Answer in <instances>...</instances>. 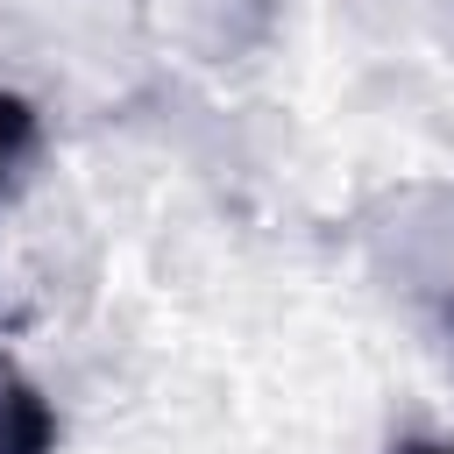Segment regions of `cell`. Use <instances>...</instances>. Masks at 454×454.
I'll use <instances>...</instances> for the list:
<instances>
[{
  "label": "cell",
  "instance_id": "6da1fadb",
  "mask_svg": "<svg viewBox=\"0 0 454 454\" xmlns=\"http://www.w3.org/2000/svg\"><path fill=\"white\" fill-rule=\"evenodd\" d=\"M57 447V404L0 355V454H50Z\"/></svg>",
  "mask_w": 454,
  "mask_h": 454
},
{
  "label": "cell",
  "instance_id": "277c9868",
  "mask_svg": "<svg viewBox=\"0 0 454 454\" xmlns=\"http://www.w3.org/2000/svg\"><path fill=\"white\" fill-rule=\"evenodd\" d=\"M447 319H454V312H447Z\"/></svg>",
  "mask_w": 454,
  "mask_h": 454
},
{
  "label": "cell",
  "instance_id": "3957f363",
  "mask_svg": "<svg viewBox=\"0 0 454 454\" xmlns=\"http://www.w3.org/2000/svg\"><path fill=\"white\" fill-rule=\"evenodd\" d=\"M397 454H454V440H397Z\"/></svg>",
  "mask_w": 454,
  "mask_h": 454
},
{
  "label": "cell",
  "instance_id": "7a4b0ae2",
  "mask_svg": "<svg viewBox=\"0 0 454 454\" xmlns=\"http://www.w3.org/2000/svg\"><path fill=\"white\" fill-rule=\"evenodd\" d=\"M28 149H35V114H28L21 92L0 85V192L14 184V170L28 163Z\"/></svg>",
  "mask_w": 454,
  "mask_h": 454
}]
</instances>
